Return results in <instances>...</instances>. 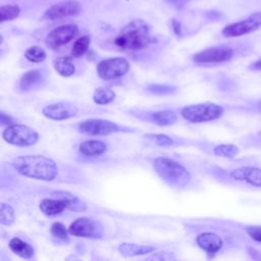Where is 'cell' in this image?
Here are the masks:
<instances>
[{
  "label": "cell",
  "mask_w": 261,
  "mask_h": 261,
  "mask_svg": "<svg viewBox=\"0 0 261 261\" xmlns=\"http://www.w3.org/2000/svg\"><path fill=\"white\" fill-rule=\"evenodd\" d=\"M196 242L202 250H204L208 254H213V255L218 253L224 245L222 238L219 234L211 231L200 233L197 237Z\"/></svg>",
  "instance_id": "14"
},
{
  "label": "cell",
  "mask_w": 261,
  "mask_h": 261,
  "mask_svg": "<svg viewBox=\"0 0 261 261\" xmlns=\"http://www.w3.org/2000/svg\"><path fill=\"white\" fill-rule=\"evenodd\" d=\"M129 69V63L125 58L113 57L101 60L97 65L98 75L105 81L118 79L124 75Z\"/></svg>",
  "instance_id": "8"
},
{
  "label": "cell",
  "mask_w": 261,
  "mask_h": 261,
  "mask_svg": "<svg viewBox=\"0 0 261 261\" xmlns=\"http://www.w3.org/2000/svg\"><path fill=\"white\" fill-rule=\"evenodd\" d=\"M174 88L169 87V86H162V85H151L149 87V90L153 93L156 94H166V93H171Z\"/></svg>",
  "instance_id": "31"
},
{
  "label": "cell",
  "mask_w": 261,
  "mask_h": 261,
  "mask_svg": "<svg viewBox=\"0 0 261 261\" xmlns=\"http://www.w3.org/2000/svg\"><path fill=\"white\" fill-rule=\"evenodd\" d=\"M68 228L65 227V225H63L60 222H54L51 225V234L55 238L61 239V240H67L68 239Z\"/></svg>",
  "instance_id": "29"
},
{
  "label": "cell",
  "mask_w": 261,
  "mask_h": 261,
  "mask_svg": "<svg viewBox=\"0 0 261 261\" xmlns=\"http://www.w3.org/2000/svg\"><path fill=\"white\" fill-rule=\"evenodd\" d=\"M180 113L188 121L199 123L220 118L224 114V108L221 105L212 102H205L186 106L181 109Z\"/></svg>",
  "instance_id": "4"
},
{
  "label": "cell",
  "mask_w": 261,
  "mask_h": 261,
  "mask_svg": "<svg viewBox=\"0 0 261 261\" xmlns=\"http://www.w3.org/2000/svg\"><path fill=\"white\" fill-rule=\"evenodd\" d=\"M9 248L14 254L24 259H30L34 255L33 247L18 238H13L10 240Z\"/></svg>",
  "instance_id": "18"
},
{
  "label": "cell",
  "mask_w": 261,
  "mask_h": 261,
  "mask_svg": "<svg viewBox=\"0 0 261 261\" xmlns=\"http://www.w3.org/2000/svg\"><path fill=\"white\" fill-rule=\"evenodd\" d=\"M0 221L3 225H10L14 221V211L13 208L5 203H1L0 208Z\"/></svg>",
  "instance_id": "28"
},
{
  "label": "cell",
  "mask_w": 261,
  "mask_h": 261,
  "mask_svg": "<svg viewBox=\"0 0 261 261\" xmlns=\"http://www.w3.org/2000/svg\"><path fill=\"white\" fill-rule=\"evenodd\" d=\"M248 70L253 72H261V57L253 60L251 63L248 64Z\"/></svg>",
  "instance_id": "33"
},
{
  "label": "cell",
  "mask_w": 261,
  "mask_h": 261,
  "mask_svg": "<svg viewBox=\"0 0 261 261\" xmlns=\"http://www.w3.org/2000/svg\"><path fill=\"white\" fill-rule=\"evenodd\" d=\"M76 107L69 102H59L43 108V114L53 120L68 119L76 114Z\"/></svg>",
  "instance_id": "13"
},
{
  "label": "cell",
  "mask_w": 261,
  "mask_h": 261,
  "mask_svg": "<svg viewBox=\"0 0 261 261\" xmlns=\"http://www.w3.org/2000/svg\"><path fill=\"white\" fill-rule=\"evenodd\" d=\"M89 46H90V38L88 36L80 37L73 43V46H72V49H71V55L73 57L83 56L87 52Z\"/></svg>",
  "instance_id": "25"
},
{
  "label": "cell",
  "mask_w": 261,
  "mask_h": 261,
  "mask_svg": "<svg viewBox=\"0 0 261 261\" xmlns=\"http://www.w3.org/2000/svg\"><path fill=\"white\" fill-rule=\"evenodd\" d=\"M20 13V8L17 5H3L0 7L1 22L12 20L16 18Z\"/></svg>",
  "instance_id": "26"
},
{
  "label": "cell",
  "mask_w": 261,
  "mask_h": 261,
  "mask_svg": "<svg viewBox=\"0 0 261 261\" xmlns=\"http://www.w3.org/2000/svg\"><path fill=\"white\" fill-rule=\"evenodd\" d=\"M261 28V11L253 12L248 17L225 25L221 34L226 38L242 37L258 31Z\"/></svg>",
  "instance_id": "6"
},
{
  "label": "cell",
  "mask_w": 261,
  "mask_h": 261,
  "mask_svg": "<svg viewBox=\"0 0 261 261\" xmlns=\"http://www.w3.org/2000/svg\"><path fill=\"white\" fill-rule=\"evenodd\" d=\"M251 141L253 146H255L256 148H261V129L256 134H253V138L251 139Z\"/></svg>",
  "instance_id": "35"
},
{
  "label": "cell",
  "mask_w": 261,
  "mask_h": 261,
  "mask_svg": "<svg viewBox=\"0 0 261 261\" xmlns=\"http://www.w3.org/2000/svg\"><path fill=\"white\" fill-rule=\"evenodd\" d=\"M148 138H152L158 145L170 146L173 144V140L165 135H148Z\"/></svg>",
  "instance_id": "30"
},
{
  "label": "cell",
  "mask_w": 261,
  "mask_h": 261,
  "mask_svg": "<svg viewBox=\"0 0 261 261\" xmlns=\"http://www.w3.org/2000/svg\"><path fill=\"white\" fill-rule=\"evenodd\" d=\"M66 208L65 203L59 199L53 198V199H44L40 204L41 211L48 215L53 216L56 214L61 213Z\"/></svg>",
  "instance_id": "19"
},
{
  "label": "cell",
  "mask_w": 261,
  "mask_h": 261,
  "mask_svg": "<svg viewBox=\"0 0 261 261\" xmlns=\"http://www.w3.org/2000/svg\"><path fill=\"white\" fill-rule=\"evenodd\" d=\"M153 166L157 174L170 186L185 187L191 180L190 172L172 159L158 157L154 160Z\"/></svg>",
  "instance_id": "3"
},
{
  "label": "cell",
  "mask_w": 261,
  "mask_h": 261,
  "mask_svg": "<svg viewBox=\"0 0 261 261\" xmlns=\"http://www.w3.org/2000/svg\"><path fill=\"white\" fill-rule=\"evenodd\" d=\"M52 197L63 201V202L65 203L66 208L69 209V210H71V211L83 212V211H85V210L87 209V206H86L85 202L82 201V200H81L80 198H77L76 196L72 195L71 193L59 191V192L52 193Z\"/></svg>",
  "instance_id": "15"
},
{
  "label": "cell",
  "mask_w": 261,
  "mask_h": 261,
  "mask_svg": "<svg viewBox=\"0 0 261 261\" xmlns=\"http://www.w3.org/2000/svg\"><path fill=\"white\" fill-rule=\"evenodd\" d=\"M237 55L234 48L229 46H216L207 48L196 53L193 56V60L197 63H225L231 61Z\"/></svg>",
  "instance_id": "7"
},
{
  "label": "cell",
  "mask_w": 261,
  "mask_h": 261,
  "mask_svg": "<svg viewBox=\"0 0 261 261\" xmlns=\"http://www.w3.org/2000/svg\"><path fill=\"white\" fill-rule=\"evenodd\" d=\"M41 74L39 70L33 69V70H29L27 71L20 79L19 82V87L22 90H29L32 87H34L40 80Z\"/></svg>",
  "instance_id": "24"
},
{
  "label": "cell",
  "mask_w": 261,
  "mask_h": 261,
  "mask_svg": "<svg viewBox=\"0 0 261 261\" xmlns=\"http://www.w3.org/2000/svg\"><path fill=\"white\" fill-rule=\"evenodd\" d=\"M253 112H257V113L261 114V99H259L253 103Z\"/></svg>",
  "instance_id": "36"
},
{
  "label": "cell",
  "mask_w": 261,
  "mask_h": 261,
  "mask_svg": "<svg viewBox=\"0 0 261 261\" xmlns=\"http://www.w3.org/2000/svg\"><path fill=\"white\" fill-rule=\"evenodd\" d=\"M153 42L150 27L142 19L127 23L114 39V44L122 50H140Z\"/></svg>",
  "instance_id": "2"
},
{
  "label": "cell",
  "mask_w": 261,
  "mask_h": 261,
  "mask_svg": "<svg viewBox=\"0 0 261 261\" xmlns=\"http://www.w3.org/2000/svg\"><path fill=\"white\" fill-rule=\"evenodd\" d=\"M68 230L74 237L100 239L103 236L102 224L97 220L87 217L75 219L68 227Z\"/></svg>",
  "instance_id": "9"
},
{
  "label": "cell",
  "mask_w": 261,
  "mask_h": 261,
  "mask_svg": "<svg viewBox=\"0 0 261 261\" xmlns=\"http://www.w3.org/2000/svg\"><path fill=\"white\" fill-rule=\"evenodd\" d=\"M247 254L253 260H261V249H258L254 246H247L246 247Z\"/></svg>",
  "instance_id": "32"
},
{
  "label": "cell",
  "mask_w": 261,
  "mask_h": 261,
  "mask_svg": "<svg viewBox=\"0 0 261 261\" xmlns=\"http://www.w3.org/2000/svg\"><path fill=\"white\" fill-rule=\"evenodd\" d=\"M54 68L55 70L62 76H70L74 73L75 67L71 62L70 57H58L54 60Z\"/></svg>",
  "instance_id": "20"
},
{
  "label": "cell",
  "mask_w": 261,
  "mask_h": 261,
  "mask_svg": "<svg viewBox=\"0 0 261 261\" xmlns=\"http://www.w3.org/2000/svg\"><path fill=\"white\" fill-rule=\"evenodd\" d=\"M213 153L218 157L233 159L240 153V149L233 144H219L214 147Z\"/></svg>",
  "instance_id": "22"
},
{
  "label": "cell",
  "mask_w": 261,
  "mask_h": 261,
  "mask_svg": "<svg viewBox=\"0 0 261 261\" xmlns=\"http://www.w3.org/2000/svg\"><path fill=\"white\" fill-rule=\"evenodd\" d=\"M154 250H155V247L153 246H144V245H137V244H128V243H122L118 246V251L123 256H126V257L144 255L147 253H151Z\"/></svg>",
  "instance_id": "16"
},
{
  "label": "cell",
  "mask_w": 261,
  "mask_h": 261,
  "mask_svg": "<svg viewBox=\"0 0 261 261\" xmlns=\"http://www.w3.org/2000/svg\"><path fill=\"white\" fill-rule=\"evenodd\" d=\"M79 34V29L75 24H63L53 29L46 37V45L51 49H57L71 40Z\"/></svg>",
  "instance_id": "10"
},
{
  "label": "cell",
  "mask_w": 261,
  "mask_h": 261,
  "mask_svg": "<svg viewBox=\"0 0 261 261\" xmlns=\"http://www.w3.org/2000/svg\"><path fill=\"white\" fill-rule=\"evenodd\" d=\"M24 56L29 61L36 62V63L42 62L46 59L45 51L39 46H32L29 49H27Z\"/></svg>",
  "instance_id": "27"
},
{
  "label": "cell",
  "mask_w": 261,
  "mask_h": 261,
  "mask_svg": "<svg viewBox=\"0 0 261 261\" xmlns=\"http://www.w3.org/2000/svg\"><path fill=\"white\" fill-rule=\"evenodd\" d=\"M115 98V93L107 88H98L93 94V100L96 104L104 105L113 101Z\"/></svg>",
  "instance_id": "23"
},
{
  "label": "cell",
  "mask_w": 261,
  "mask_h": 261,
  "mask_svg": "<svg viewBox=\"0 0 261 261\" xmlns=\"http://www.w3.org/2000/svg\"><path fill=\"white\" fill-rule=\"evenodd\" d=\"M11 165L21 175L47 181L53 180L58 173L56 163L42 155L18 156L12 160Z\"/></svg>",
  "instance_id": "1"
},
{
  "label": "cell",
  "mask_w": 261,
  "mask_h": 261,
  "mask_svg": "<svg viewBox=\"0 0 261 261\" xmlns=\"http://www.w3.org/2000/svg\"><path fill=\"white\" fill-rule=\"evenodd\" d=\"M151 120L157 125L165 126V125L173 124L177 120V116L171 110H163V111H158L153 113L151 115Z\"/></svg>",
  "instance_id": "21"
},
{
  "label": "cell",
  "mask_w": 261,
  "mask_h": 261,
  "mask_svg": "<svg viewBox=\"0 0 261 261\" xmlns=\"http://www.w3.org/2000/svg\"><path fill=\"white\" fill-rule=\"evenodd\" d=\"M106 151V144L102 141H85L80 145V152L85 156H98Z\"/></svg>",
  "instance_id": "17"
},
{
  "label": "cell",
  "mask_w": 261,
  "mask_h": 261,
  "mask_svg": "<svg viewBox=\"0 0 261 261\" xmlns=\"http://www.w3.org/2000/svg\"><path fill=\"white\" fill-rule=\"evenodd\" d=\"M82 11V6L77 1L66 0L50 6L44 13V18L49 20L61 19L64 17L79 15Z\"/></svg>",
  "instance_id": "11"
},
{
  "label": "cell",
  "mask_w": 261,
  "mask_h": 261,
  "mask_svg": "<svg viewBox=\"0 0 261 261\" xmlns=\"http://www.w3.org/2000/svg\"><path fill=\"white\" fill-rule=\"evenodd\" d=\"M79 129L90 136H106L118 132L119 127L112 121L105 119H88L79 124Z\"/></svg>",
  "instance_id": "12"
},
{
  "label": "cell",
  "mask_w": 261,
  "mask_h": 261,
  "mask_svg": "<svg viewBox=\"0 0 261 261\" xmlns=\"http://www.w3.org/2000/svg\"><path fill=\"white\" fill-rule=\"evenodd\" d=\"M167 4L173 6L174 8H177V9H180L182 7L186 6V4L190 1V0H164Z\"/></svg>",
  "instance_id": "34"
},
{
  "label": "cell",
  "mask_w": 261,
  "mask_h": 261,
  "mask_svg": "<svg viewBox=\"0 0 261 261\" xmlns=\"http://www.w3.org/2000/svg\"><path fill=\"white\" fill-rule=\"evenodd\" d=\"M3 139L11 145L25 147L34 145L39 140V134L24 124H11L2 134Z\"/></svg>",
  "instance_id": "5"
}]
</instances>
